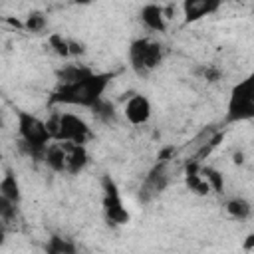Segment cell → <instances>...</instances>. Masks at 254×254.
<instances>
[{"label":"cell","instance_id":"obj_9","mask_svg":"<svg viewBox=\"0 0 254 254\" xmlns=\"http://www.w3.org/2000/svg\"><path fill=\"white\" fill-rule=\"evenodd\" d=\"M224 0H183V16H185V24H192L198 22L210 14H214Z\"/></svg>","mask_w":254,"mask_h":254},{"label":"cell","instance_id":"obj_18","mask_svg":"<svg viewBox=\"0 0 254 254\" xmlns=\"http://www.w3.org/2000/svg\"><path fill=\"white\" fill-rule=\"evenodd\" d=\"M200 175L206 179V183L210 185V189L218 194L224 192V179H222V173L216 171L214 167H200Z\"/></svg>","mask_w":254,"mask_h":254},{"label":"cell","instance_id":"obj_25","mask_svg":"<svg viewBox=\"0 0 254 254\" xmlns=\"http://www.w3.org/2000/svg\"><path fill=\"white\" fill-rule=\"evenodd\" d=\"M242 161H244V159H242V153H234V163H236V165H240Z\"/></svg>","mask_w":254,"mask_h":254},{"label":"cell","instance_id":"obj_21","mask_svg":"<svg viewBox=\"0 0 254 254\" xmlns=\"http://www.w3.org/2000/svg\"><path fill=\"white\" fill-rule=\"evenodd\" d=\"M48 42H50V48L60 58H69V40H65L62 34H50Z\"/></svg>","mask_w":254,"mask_h":254},{"label":"cell","instance_id":"obj_20","mask_svg":"<svg viewBox=\"0 0 254 254\" xmlns=\"http://www.w3.org/2000/svg\"><path fill=\"white\" fill-rule=\"evenodd\" d=\"M46 26H48V20H46V16H44L42 12H32V14H28V18H26V22H24V30H26V32H34V34L44 32Z\"/></svg>","mask_w":254,"mask_h":254},{"label":"cell","instance_id":"obj_6","mask_svg":"<svg viewBox=\"0 0 254 254\" xmlns=\"http://www.w3.org/2000/svg\"><path fill=\"white\" fill-rule=\"evenodd\" d=\"M89 139H91V129L81 117H77L75 113L58 111V135L54 141L85 145Z\"/></svg>","mask_w":254,"mask_h":254},{"label":"cell","instance_id":"obj_14","mask_svg":"<svg viewBox=\"0 0 254 254\" xmlns=\"http://www.w3.org/2000/svg\"><path fill=\"white\" fill-rule=\"evenodd\" d=\"M0 196L8 198L10 202H14V204H18V206H20V202H22L20 183H18L16 175H14L10 169L4 171V177H2V181H0Z\"/></svg>","mask_w":254,"mask_h":254},{"label":"cell","instance_id":"obj_12","mask_svg":"<svg viewBox=\"0 0 254 254\" xmlns=\"http://www.w3.org/2000/svg\"><path fill=\"white\" fill-rule=\"evenodd\" d=\"M44 163L54 171V173H65L67 169V153H65V145L62 141H52L46 149V157Z\"/></svg>","mask_w":254,"mask_h":254},{"label":"cell","instance_id":"obj_1","mask_svg":"<svg viewBox=\"0 0 254 254\" xmlns=\"http://www.w3.org/2000/svg\"><path fill=\"white\" fill-rule=\"evenodd\" d=\"M113 79V73H89L83 79H77L73 83H58V87L50 95V105H73V107H85L91 109L97 101L103 99V93Z\"/></svg>","mask_w":254,"mask_h":254},{"label":"cell","instance_id":"obj_16","mask_svg":"<svg viewBox=\"0 0 254 254\" xmlns=\"http://www.w3.org/2000/svg\"><path fill=\"white\" fill-rule=\"evenodd\" d=\"M224 208H226L228 216L234 218V220H246L250 216V212H252V204L246 198H242V196L228 198L226 204H224Z\"/></svg>","mask_w":254,"mask_h":254},{"label":"cell","instance_id":"obj_24","mask_svg":"<svg viewBox=\"0 0 254 254\" xmlns=\"http://www.w3.org/2000/svg\"><path fill=\"white\" fill-rule=\"evenodd\" d=\"M244 250H254V234H248V236H246Z\"/></svg>","mask_w":254,"mask_h":254},{"label":"cell","instance_id":"obj_8","mask_svg":"<svg viewBox=\"0 0 254 254\" xmlns=\"http://www.w3.org/2000/svg\"><path fill=\"white\" fill-rule=\"evenodd\" d=\"M125 119L131 123V125H145L149 119H151V113H153V107H151V101L147 95L143 93H133L127 103H125Z\"/></svg>","mask_w":254,"mask_h":254},{"label":"cell","instance_id":"obj_22","mask_svg":"<svg viewBox=\"0 0 254 254\" xmlns=\"http://www.w3.org/2000/svg\"><path fill=\"white\" fill-rule=\"evenodd\" d=\"M196 75H198L200 79L208 81V83H214V81L220 79V69H218L214 64H200V65L196 67Z\"/></svg>","mask_w":254,"mask_h":254},{"label":"cell","instance_id":"obj_15","mask_svg":"<svg viewBox=\"0 0 254 254\" xmlns=\"http://www.w3.org/2000/svg\"><path fill=\"white\" fill-rule=\"evenodd\" d=\"M185 183H187V187H189L192 192H196V194H200V196H204V194H208V192L212 190L210 185L206 183V179L200 175V167H198V165H189V167H187Z\"/></svg>","mask_w":254,"mask_h":254},{"label":"cell","instance_id":"obj_5","mask_svg":"<svg viewBox=\"0 0 254 254\" xmlns=\"http://www.w3.org/2000/svg\"><path fill=\"white\" fill-rule=\"evenodd\" d=\"M101 190H103L101 204H103V214H105L107 222H109V224H115V226L127 224L129 218H131V214H129V210L123 206L119 189H117L115 181H113L109 175H103V177H101Z\"/></svg>","mask_w":254,"mask_h":254},{"label":"cell","instance_id":"obj_4","mask_svg":"<svg viewBox=\"0 0 254 254\" xmlns=\"http://www.w3.org/2000/svg\"><path fill=\"white\" fill-rule=\"evenodd\" d=\"M165 50L159 42L151 38H137L127 48V60L137 75H147L163 64Z\"/></svg>","mask_w":254,"mask_h":254},{"label":"cell","instance_id":"obj_19","mask_svg":"<svg viewBox=\"0 0 254 254\" xmlns=\"http://www.w3.org/2000/svg\"><path fill=\"white\" fill-rule=\"evenodd\" d=\"M91 113H93L99 121H103V123L115 121V107H113V103H109L107 99L97 101V103L91 107Z\"/></svg>","mask_w":254,"mask_h":254},{"label":"cell","instance_id":"obj_3","mask_svg":"<svg viewBox=\"0 0 254 254\" xmlns=\"http://www.w3.org/2000/svg\"><path fill=\"white\" fill-rule=\"evenodd\" d=\"M224 119L226 123H242L254 119V71L232 85Z\"/></svg>","mask_w":254,"mask_h":254},{"label":"cell","instance_id":"obj_2","mask_svg":"<svg viewBox=\"0 0 254 254\" xmlns=\"http://www.w3.org/2000/svg\"><path fill=\"white\" fill-rule=\"evenodd\" d=\"M18 135L20 149L34 161H44L48 145L54 141L46 121L32 115L30 111H18Z\"/></svg>","mask_w":254,"mask_h":254},{"label":"cell","instance_id":"obj_26","mask_svg":"<svg viewBox=\"0 0 254 254\" xmlns=\"http://www.w3.org/2000/svg\"><path fill=\"white\" fill-rule=\"evenodd\" d=\"M73 4H81V6H87V4H91L93 0H71Z\"/></svg>","mask_w":254,"mask_h":254},{"label":"cell","instance_id":"obj_11","mask_svg":"<svg viewBox=\"0 0 254 254\" xmlns=\"http://www.w3.org/2000/svg\"><path fill=\"white\" fill-rule=\"evenodd\" d=\"M64 145H65V153H67V169H65V173L79 175L89 163V153H87L85 145H77V143H64Z\"/></svg>","mask_w":254,"mask_h":254},{"label":"cell","instance_id":"obj_23","mask_svg":"<svg viewBox=\"0 0 254 254\" xmlns=\"http://www.w3.org/2000/svg\"><path fill=\"white\" fill-rule=\"evenodd\" d=\"M81 54H85V46H83V42L69 40V56H81Z\"/></svg>","mask_w":254,"mask_h":254},{"label":"cell","instance_id":"obj_7","mask_svg":"<svg viewBox=\"0 0 254 254\" xmlns=\"http://www.w3.org/2000/svg\"><path fill=\"white\" fill-rule=\"evenodd\" d=\"M169 185V175L165 171V161H159L145 177L143 187H141V200H151L153 196L161 194Z\"/></svg>","mask_w":254,"mask_h":254},{"label":"cell","instance_id":"obj_10","mask_svg":"<svg viewBox=\"0 0 254 254\" xmlns=\"http://www.w3.org/2000/svg\"><path fill=\"white\" fill-rule=\"evenodd\" d=\"M139 20L141 24L151 30V32H167V18H165V10L159 4H145L139 10Z\"/></svg>","mask_w":254,"mask_h":254},{"label":"cell","instance_id":"obj_17","mask_svg":"<svg viewBox=\"0 0 254 254\" xmlns=\"http://www.w3.org/2000/svg\"><path fill=\"white\" fill-rule=\"evenodd\" d=\"M46 252L48 254H75L77 248L69 238L60 236V234H52L46 242Z\"/></svg>","mask_w":254,"mask_h":254},{"label":"cell","instance_id":"obj_13","mask_svg":"<svg viewBox=\"0 0 254 254\" xmlns=\"http://www.w3.org/2000/svg\"><path fill=\"white\" fill-rule=\"evenodd\" d=\"M89 73H93L91 67L81 65V64H64L62 67L56 69V79L58 83H73L77 79L87 77Z\"/></svg>","mask_w":254,"mask_h":254}]
</instances>
